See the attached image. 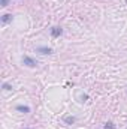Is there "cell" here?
<instances>
[{
    "instance_id": "obj_3",
    "label": "cell",
    "mask_w": 127,
    "mask_h": 129,
    "mask_svg": "<svg viewBox=\"0 0 127 129\" xmlns=\"http://www.w3.org/2000/svg\"><path fill=\"white\" fill-rule=\"evenodd\" d=\"M61 35H63V29H61V27L55 26V27L51 29V36H52V38H60Z\"/></svg>"
},
{
    "instance_id": "obj_5",
    "label": "cell",
    "mask_w": 127,
    "mask_h": 129,
    "mask_svg": "<svg viewBox=\"0 0 127 129\" xmlns=\"http://www.w3.org/2000/svg\"><path fill=\"white\" fill-rule=\"evenodd\" d=\"M15 110H17V111H21V113H24V114L30 113V107H27V105H17Z\"/></svg>"
},
{
    "instance_id": "obj_7",
    "label": "cell",
    "mask_w": 127,
    "mask_h": 129,
    "mask_svg": "<svg viewBox=\"0 0 127 129\" xmlns=\"http://www.w3.org/2000/svg\"><path fill=\"white\" fill-rule=\"evenodd\" d=\"M103 129H115V125H114L112 122H106L105 126H103Z\"/></svg>"
},
{
    "instance_id": "obj_9",
    "label": "cell",
    "mask_w": 127,
    "mask_h": 129,
    "mask_svg": "<svg viewBox=\"0 0 127 129\" xmlns=\"http://www.w3.org/2000/svg\"><path fill=\"white\" fill-rule=\"evenodd\" d=\"M8 5H9V0H0V6L2 8H6Z\"/></svg>"
},
{
    "instance_id": "obj_2",
    "label": "cell",
    "mask_w": 127,
    "mask_h": 129,
    "mask_svg": "<svg viewBox=\"0 0 127 129\" xmlns=\"http://www.w3.org/2000/svg\"><path fill=\"white\" fill-rule=\"evenodd\" d=\"M36 51L40 53V54H43V56H46V54H52V53H54V50L49 48V47H37Z\"/></svg>"
},
{
    "instance_id": "obj_6",
    "label": "cell",
    "mask_w": 127,
    "mask_h": 129,
    "mask_svg": "<svg viewBox=\"0 0 127 129\" xmlns=\"http://www.w3.org/2000/svg\"><path fill=\"white\" fill-rule=\"evenodd\" d=\"M75 120H76V119H75L73 116H67V117H64V122H66L67 125H73V123H75Z\"/></svg>"
},
{
    "instance_id": "obj_4",
    "label": "cell",
    "mask_w": 127,
    "mask_h": 129,
    "mask_svg": "<svg viewBox=\"0 0 127 129\" xmlns=\"http://www.w3.org/2000/svg\"><path fill=\"white\" fill-rule=\"evenodd\" d=\"M12 18H14L12 14H3L2 15V23L3 24H9V23H12Z\"/></svg>"
},
{
    "instance_id": "obj_11",
    "label": "cell",
    "mask_w": 127,
    "mask_h": 129,
    "mask_svg": "<svg viewBox=\"0 0 127 129\" xmlns=\"http://www.w3.org/2000/svg\"><path fill=\"white\" fill-rule=\"evenodd\" d=\"M27 129H30V128H27Z\"/></svg>"
},
{
    "instance_id": "obj_8",
    "label": "cell",
    "mask_w": 127,
    "mask_h": 129,
    "mask_svg": "<svg viewBox=\"0 0 127 129\" xmlns=\"http://www.w3.org/2000/svg\"><path fill=\"white\" fill-rule=\"evenodd\" d=\"M2 89H3V90H6V92H9V90H12V86H11L9 83H3Z\"/></svg>"
},
{
    "instance_id": "obj_1",
    "label": "cell",
    "mask_w": 127,
    "mask_h": 129,
    "mask_svg": "<svg viewBox=\"0 0 127 129\" xmlns=\"http://www.w3.org/2000/svg\"><path fill=\"white\" fill-rule=\"evenodd\" d=\"M23 63L26 64L27 68H36V66H37V62H36L34 59H32L30 56H24V57H23Z\"/></svg>"
},
{
    "instance_id": "obj_10",
    "label": "cell",
    "mask_w": 127,
    "mask_h": 129,
    "mask_svg": "<svg viewBox=\"0 0 127 129\" xmlns=\"http://www.w3.org/2000/svg\"><path fill=\"white\" fill-rule=\"evenodd\" d=\"M126 5H127V0H126Z\"/></svg>"
}]
</instances>
